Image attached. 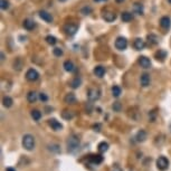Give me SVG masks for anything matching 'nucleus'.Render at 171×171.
<instances>
[{
  "label": "nucleus",
  "instance_id": "1",
  "mask_svg": "<svg viewBox=\"0 0 171 171\" xmlns=\"http://www.w3.org/2000/svg\"><path fill=\"white\" fill-rule=\"evenodd\" d=\"M80 148V139L76 135H71L67 140V151L71 153L76 152Z\"/></svg>",
  "mask_w": 171,
  "mask_h": 171
},
{
  "label": "nucleus",
  "instance_id": "2",
  "mask_svg": "<svg viewBox=\"0 0 171 171\" xmlns=\"http://www.w3.org/2000/svg\"><path fill=\"white\" fill-rule=\"evenodd\" d=\"M22 146L27 151H31L35 148V138L31 134H26L22 138Z\"/></svg>",
  "mask_w": 171,
  "mask_h": 171
},
{
  "label": "nucleus",
  "instance_id": "3",
  "mask_svg": "<svg viewBox=\"0 0 171 171\" xmlns=\"http://www.w3.org/2000/svg\"><path fill=\"white\" fill-rule=\"evenodd\" d=\"M156 167L161 171H166L169 168V161L166 156H159L156 160Z\"/></svg>",
  "mask_w": 171,
  "mask_h": 171
},
{
  "label": "nucleus",
  "instance_id": "4",
  "mask_svg": "<svg viewBox=\"0 0 171 171\" xmlns=\"http://www.w3.org/2000/svg\"><path fill=\"white\" fill-rule=\"evenodd\" d=\"M101 96V91L98 88H90L87 92V97L90 101L94 102V101H97Z\"/></svg>",
  "mask_w": 171,
  "mask_h": 171
},
{
  "label": "nucleus",
  "instance_id": "5",
  "mask_svg": "<svg viewBox=\"0 0 171 171\" xmlns=\"http://www.w3.org/2000/svg\"><path fill=\"white\" fill-rule=\"evenodd\" d=\"M115 47L119 51H124L127 47V40L124 37H117L115 40Z\"/></svg>",
  "mask_w": 171,
  "mask_h": 171
},
{
  "label": "nucleus",
  "instance_id": "6",
  "mask_svg": "<svg viewBox=\"0 0 171 171\" xmlns=\"http://www.w3.org/2000/svg\"><path fill=\"white\" fill-rule=\"evenodd\" d=\"M38 77H39V73L37 72L36 69L34 68H29L27 71V73H26V78L30 82H35V81L38 80Z\"/></svg>",
  "mask_w": 171,
  "mask_h": 171
},
{
  "label": "nucleus",
  "instance_id": "7",
  "mask_svg": "<svg viewBox=\"0 0 171 171\" xmlns=\"http://www.w3.org/2000/svg\"><path fill=\"white\" fill-rule=\"evenodd\" d=\"M77 27L76 25H74V24H66L65 26H64V31H65L67 35H69V36H73V35H75L77 31Z\"/></svg>",
  "mask_w": 171,
  "mask_h": 171
},
{
  "label": "nucleus",
  "instance_id": "8",
  "mask_svg": "<svg viewBox=\"0 0 171 171\" xmlns=\"http://www.w3.org/2000/svg\"><path fill=\"white\" fill-rule=\"evenodd\" d=\"M48 124H49V127L54 130V131H61L63 129V125L61 124V122L56 120V119H51V120H48Z\"/></svg>",
  "mask_w": 171,
  "mask_h": 171
},
{
  "label": "nucleus",
  "instance_id": "9",
  "mask_svg": "<svg viewBox=\"0 0 171 171\" xmlns=\"http://www.w3.org/2000/svg\"><path fill=\"white\" fill-rule=\"evenodd\" d=\"M103 19L107 22H112L117 19V14L113 11H104L103 14Z\"/></svg>",
  "mask_w": 171,
  "mask_h": 171
},
{
  "label": "nucleus",
  "instance_id": "10",
  "mask_svg": "<svg viewBox=\"0 0 171 171\" xmlns=\"http://www.w3.org/2000/svg\"><path fill=\"white\" fill-rule=\"evenodd\" d=\"M139 64L141 66L142 68H150V66H151V62H150V59L146 57V56H140L139 57Z\"/></svg>",
  "mask_w": 171,
  "mask_h": 171
},
{
  "label": "nucleus",
  "instance_id": "11",
  "mask_svg": "<svg viewBox=\"0 0 171 171\" xmlns=\"http://www.w3.org/2000/svg\"><path fill=\"white\" fill-rule=\"evenodd\" d=\"M90 162L93 164H100V163H102L103 162V156H101V154H92L91 156H90Z\"/></svg>",
  "mask_w": 171,
  "mask_h": 171
},
{
  "label": "nucleus",
  "instance_id": "12",
  "mask_svg": "<svg viewBox=\"0 0 171 171\" xmlns=\"http://www.w3.org/2000/svg\"><path fill=\"white\" fill-rule=\"evenodd\" d=\"M160 26L164 29H168V28H170L171 26V19L170 17H168V16H164L162 18L160 19Z\"/></svg>",
  "mask_w": 171,
  "mask_h": 171
},
{
  "label": "nucleus",
  "instance_id": "13",
  "mask_svg": "<svg viewBox=\"0 0 171 171\" xmlns=\"http://www.w3.org/2000/svg\"><path fill=\"white\" fill-rule=\"evenodd\" d=\"M144 47H146V41L142 38H136L134 40V48L136 51H142L144 49Z\"/></svg>",
  "mask_w": 171,
  "mask_h": 171
},
{
  "label": "nucleus",
  "instance_id": "14",
  "mask_svg": "<svg viewBox=\"0 0 171 171\" xmlns=\"http://www.w3.org/2000/svg\"><path fill=\"white\" fill-rule=\"evenodd\" d=\"M64 101H65V103H67V104H75V103H76V96H75L74 93H68V94L65 95Z\"/></svg>",
  "mask_w": 171,
  "mask_h": 171
},
{
  "label": "nucleus",
  "instance_id": "15",
  "mask_svg": "<svg viewBox=\"0 0 171 171\" xmlns=\"http://www.w3.org/2000/svg\"><path fill=\"white\" fill-rule=\"evenodd\" d=\"M39 17L43 19V20H45L46 22H51V21H53V17H51V15L49 14V12H47V11L41 10L39 12Z\"/></svg>",
  "mask_w": 171,
  "mask_h": 171
},
{
  "label": "nucleus",
  "instance_id": "16",
  "mask_svg": "<svg viewBox=\"0 0 171 171\" xmlns=\"http://www.w3.org/2000/svg\"><path fill=\"white\" fill-rule=\"evenodd\" d=\"M141 85L143 86V87H146V86H149L150 85V75L149 74H142L141 75Z\"/></svg>",
  "mask_w": 171,
  "mask_h": 171
},
{
  "label": "nucleus",
  "instance_id": "17",
  "mask_svg": "<svg viewBox=\"0 0 171 171\" xmlns=\"http://www.w3.org/2000/svg\"><path fill=\"white\" fill-rule=\"evenodd\" d=\"M135 139L138 142H144L146 140V132L144 130H140L135 135Z\"/></svg>",
  "mask_w": 171,
  "mask_h": 171
},
{
  "label": "nucleus",
  "instance_id": "18",
  "mask_svg": "<svg viewBox=\"0 0 171 171\" xmlns=\"http://www.w3.org/2000/svg\"><path fill=\"white\" fill-rule=\"evenodd\" d=\"M24 27H25V29H27V30H33L34 28L36 27V24H35V21L30 20V19H25V21H24Z\"/></svg>",
  "mask_w": 171,
  "mask_h": 171
},
{
  "label": "nucleus",
  "instance_id": "19",
  "mask_svg": "<svg viewBox=\"0 0 171 171\" xmlns=\"http://www.w3.org/2000/svg\"><path fill=\"white\" fill-rule=\"evenodd\" d=\"M146 38H148L149 44H151V45H156L158 43H159V37L156 36V35H154V34H150V35H148Z\"/></svg>",
  "mask_w": 171,
  "mask_h": 171
},
{
  "label": "nucleus",
  "instance_id": "20",
  "mask_svg": "<svg viewBox=\"0 0 171 171\" xmlns=\"http://www.w3.org/2000/svg\"><path fill=\"white\" fill-rule=\"evenodd\" d=\"M39 97L38 94H37L36 92H29L28 94H27V100H28V102L29 103H35L37 101V98Z\"/></svg>",
  "mask_w": 171,
  "mask_h": 171
},
{
  "label": "nucleus",
  "instance_id": "21",
  "mask_svg": "<svg viewBox=\"0 0 171 171\" xmlns=\"http://www.w3.org/2000/svg\"><path fill=\"white\" fill-rule=\"evenodd\" d=\"M94 74L97 77H103L105 74V68L103 66H96L94 68Z\"/></svg>",
  "mask_w": 171,
  "mask_h": 171
},
{
  "label": "nucleus",
  "instance_id": "22",
  "mask_svg": "<svg viewBox=\"0 0 171 171\" xmlns=\"http://www.w3.org/2000/svg\"><path fill=\"white\" fill-rule=\"evenodd\" d=\"M64 69H65L66 72H73L74 69H75V66H74L73 62H71V61H65L64 62Z\"/></svg>",
  "mask_w": 171,
  "mask_h": 171
},
{
  "label": "nucleus",
  "instance_id": "23",
  "mask_svg": "<svg viewBox=\"0 0 171 171\" xmlns=\"http://www.w3.org/2000/svg\"><path fill=\"white\" fill-rule=\"evenodd\" d=\"M166 57H167V51H163V49H159V51L156 53V58L158 59V61L160 59L161 62H162V61H164Z\"/></svg>",
  "mask_w": 171,
  "mask_h": 171
},
{
  "label": "nucleus",
  "instance_id": "24",
  "mask_svg": "<svg viewBox=\"0 0 171 171\" xmlns=\"http://www.w3.org/2000/svg\"><path fill=\"white\" fill-rule=\"evenodd\" d=\"M121 19H122V21H124V22H129L133 19V16H132V14H130V12L124 11L123 14L121 15Z\"/></svg>",
  "mask_w": 171,
  "mask_h": 171
},
{
  "label": "nucleus",
  "instance_id": "25",
  "mask_svg": "<svg viewBox=\"0 0 171 171\" xmlns=\"http://www.w3.org/2000/svg\"><path fill=\"white\" fill-rule=\"evenodd\" d=\"M133 10H134L135 14L138 15H143V6L140 2H135L134 6H133Z\"/></svg>",
  "mask_w": 171,
  "mask_h": 171
},
{
  "label": "nucleus",
  "instance_id": "26",
  "mask_svg": "<svg viewBox=\"0 0 171 171\" xmlns=\"http://www.w3.org/2000/svg\"><path fill=\"white\" fill-rule=\"evenodd\" d=\"M62 117L63 119H65V120L69 121L74 117V113L72 112V111H67V110H65V111H63L62 112Z\"/></svg>",
  "mask_w": 171,
  "mask_h": 171
},
{
  "label": "nucleus",
  "instance_id": "27",
  "mask_svg": "<svg viewBox=\"0 0 171 171\" xmlns=\"http://www.w3.org/2000/svg\"><path fill=\"white\" fill-rule=\"evenodd\" d=\"M81 84H82V80H81V77L77 76L71 82V86L73 88H78L81 86Z\"/></svg>",
  "mask_w": 171,
  "mask_h": 171
},
{
  "label": "nucleus",
  "instance_id": "28",
  "mask_svg": "<svg viewBox=\"0 0 171 171\" xmlns=\"http://www.w3.org/2000/svg\"><path fill=\"white\" fill-rule=\"evenodd\" d=\"M12 103H14V101H12V98L9 97V96H5V97L2 98V104H4V106H6V107H11V106H12Z\"/></svg>",
  "mask_w": 171,
  "mask_h": 171
},
{
  "label": "nucleus",
  "instance_id": "29",
  "mask_svg": "<svg viewBox=\"0 0 171 171\" xmlns=\"http://www.w3.org/2000/svg\"><path fill=\"white\" fill-rule=\"evenodd\" d=\"M109 150V143H106V142H101L100 144H98V151L101 153L103 152H106Z\"/></svg>",
  "mask_w": 171,
  "mask_h": 171
},
{
  "label": "nucleus",
  "instance_id": "30",
  "mask_svg": "<svg viewBox=\"0 0 171 171\" xmlns=\"http://www.w3.org/2000/svg\"><path fill=\"white\" fill-rule=\"evenodd\" d=\"M31 117H33L35 121H39L41 119V113L38 111V110H33L31 111Z\"/></svg>",
  "mask_w": 171,
  "mask_h": 171
},
{
  "label": "nucleus",
  "instance_id": "31",
  "mask_svg": "<svg viewBox=\"0 0 171 171\" xmlns=\"http://www.w3.org/2000/svg\"><path fill=\"white\" fill-rule=\"evenodd\" d=\"M122 93V90H121L119 86H113L112 87V95L114 97H119Z\"/></svg>",
  "mask_w": 171,
  "mask_h": 171
},
{
  "label": "nucleus",
  "instance_id": "32",
  "mask_svg": "<svg viewBox=\"0 0 171 171\" xmlns=\"http://www.w3.org/2000/svg\"><path fill=\"white\" fill-rule=\"evenodd\" d=\"M48 150L51 151V152H55V153L61 152V148H59L58 144H49V146H48Z\"/></svg>",
  "mask_w": 171,
  "mask_h": 171
},
{
  "label": "nucleus",
  "instance_id": "33",
  "mask_svg": "<svg viewBox=\"0 0 171 171\" xmlns=\"http://www.w3.org/2000/svg\"><path fill=\"white\" fill-rule=\"evenodd\" d=\"M46 41H47L48 44L51 45V46H54L56 43H57V39H56V37L51 36V35H49V36L46 37Z\"/></svg>",
  "mask_w": 171,
  "mask_h": 171
},
{
  "label": "nucleus",
  "instance_id": "34",
  "mask_svg": "<svg viewBox=\"0 0 171 171\" xmlns=\"http://www.w3.org/2000/svg\"><path fill=\"white\" fill-rule=\"evenodd\" d=\"M81 12H82L83 15H90V14L92 12V8L85 6V7H83L82 9H81Z\"/></svg>",
  "mask_w": 171,
  "mask_h": 171
},
{
  "label": "nucleus",
  "instance_id": "35",
  "mask_svg": "<svg viewBox=\"0 0 171 171\" xmlns=\"http://www.w3.org/2000/svg\"><path fill=\"white\" fill-rule=\"evenodd\" d=\"M0 7L2 10H7L8 8H9V2H8L7 0H1L0 1Z\"/></svg>",
  "mask_w": 171,
  "mask_h": 171
},
{
  "label": "nucleus",
  "instance_id": "36",
  "mask_svg": "<svg viewBox=\"0 0 171 171\" xmlns=\"http://www.w3.org/2000/svg\"><path fill=\"white\" fill-rule=\"evenodd\" d=\"M53 53H54L55 56H57V57H61L63 55V49L62 48H58V47H56L54 48V51H53Z\"/></svg>",
  "mask_w": 171,
  "mask_h": 171
},
{
  "label": "nucleus",
  "instance_id": "37",
  "mask_svg": "<svg viewBox=\"0 0 171 171\" xmlns=\"http://www.w3.org/2000/svg\"><path fill=\"white\" fill-rule=\"evenodd\" d=\"M39 100L41 102H47L48 101V96L45 93H40L39 94Z\"/></svg>",
  "mask_w": 171,
  "mask_h": 171
},
{
  "label": "nucleus",
  "instance_id": "38",
  "mask_svg": "<svg viewBox=\"0 0 171 171\" xmlns=\"http://www.w3.org/2000/svg\"><path fill=\"white\" fill-rule=\"evenodd\" d=\"M112 107H113V110H114V111H117V112H120V111H121V104L119 102L114 103Z\"/></svg>",
  "mask_w": 171,
  "mask_h": 171
},
{
  "label": "nucleus",
  "instance_id": "39",
  "mask_svg": "<svg viewBox=\"0 0 171 171\" xmlns=\"http://www.w3.org/2000/svg\"><path fill=\"white\" fill-rule=\"evenodd\" d=\"M93 129H94V131L100 132L101 131V130H100V129H101V125H100V124H94V125H93Z\"/></svg>",
  "mask_w": 171,
  "mask_h": 171
},
{
  "label": "nucleus",
  "instance_id": "40",
  "mask_svg": "<svg viewBox=\"0 0 171 171\" xmlns=\"http://www.w3.org/2000/svg\"><path fill=\"white\" fill-rule=\"evenodd\" d=\"M6 171H16V169H14V168L9 167V168H7V169H6Z\"/></svg>",
  "mask_w": 171,
  "mask_h": 171
},
{
  "label": "nucleus",
  "instance_id": "41",
  "mask_svg": "<svg viewBox=\"0 0 171 171\" xmlns=\"http://www.w3.org/2000/svg\"><path fill=\"white\" fill-rule=\"evenodd\" d=\"M112 171H121V169H120V168H117V167H115V168H114V169H113V170Z\"/></svg>",
  "mask_w": 171,
  "mask_h": 171
},
{
  "label": "nucleus",
  "instance_id": "42",
  "mask_svg": "<svg viewBox=\"0 0 171 171\" xmlns=\"http://www.w3.org/2000/svg\"><path fill=\"white\" fill-rule=\"evenodd\" d=\"M115 1H117V2H119V4H121V2H123L124 0H115Z\"/></svg>",
  "mask_w": 171,
  "mask_h": 171
},
{
  "label": "nucleus",
  "instance_id": "43",
  "mask_svg": "<svg viewBox=\"0 0 171 171\" xmlns=\"http://www.w3.org/2000/svg\"><path fill=\"white\" fill-rule=\"evenodd\" d=\"M94 1H96V2H97V1H106V0H94Z\"/></svg>",
  "mask_w": 171,
  "mask_h": 171
},
{
  "label": "nucleus",
  "instance_id": "44",
  "mask_svg": "<svg viewBox=\"0 0 171 171\" xmlns=\"http://www.w3.org/2000/svg\"><path fill=\"white\" fill-rule=\"evenodd\" d=\"M59 1H61V2H64V1H66V0H59Z\"/></svg>",
  "mask_w": 171,
  "mask_h": 171
},
{
  "label": "nucleus",
  "instance_id": "45",
  "mask_svg": "<svg viewBox=\"0 0 171 171\" xmlns=\"http://www.w3.org/2000/svg\"><path fill=\"white\" fill-rule=\"evenodd\" d=\"M168 2H170V4H171V0H168Z\"/></svg>",
  "mask_w": 171,
  "mask_h": 171
},
{
  "label": "nucleus",
  "instance_id": "46",
  "mask_svg": "<svg viewBox=\"0 0 171 171\" xmlns=\"http://www.w3.org/2000/svg\"><path fill=\"white\" fill-rule=\"evenodd\" d=\"M170 127V131H171V124H170V127Z\"/></svg>",
  "mask_w": 171,
  "mask_h": 171
}]
</instances>
